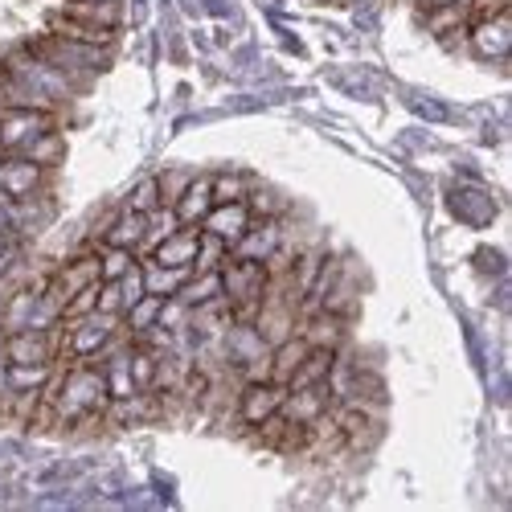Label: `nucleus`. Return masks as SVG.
Returning a JSON list of instances; mask_svg holds the SVG:
<instances>
[{
	"mask_svg": "<svg viewBox=\"0 0 512 512\" xmlns=\"http://www.w3.org/2000/svg\"><path fill=\"white\" fill-rule=\"evenodd\" d=\"M209 189H213V205H226V201H246L250 181L238 173H222V177H209Z\"/></svg>",
	"mask_w": 512,
	"mask_h": 512,
	"instance_id": "obj_25",
	"label": "nucleus"
},
{
	"mask_svg": "<svg viewBox=\"0 0 512 512\" xmlns=\"http://www.w3.org/2000/svg\"><path fill=\"white\" fill-rule=\"evenodd\" d=\"M50 377H54V365H9V394L46 390Z\"/></svg>",
	"mask_w": 512,
	"mask_h": 512,
	"instance_id": "obj_24",
	"label": "nucleus"
},
{
	"mask_svg": "<svg viewBox=\"0 0 512 512\" xmlns=\"http://www.w3.org/2000/svg\"><path fill=\"white\" fill-rule=\"evenodd\" d=\"M144 230H148V213H132V209H119L115 222L107 226L103 242L99 246H123V250H140L144 242Z\"/></svg>",
	"mask_w": 512,
	"mask_h": 512,
	"instance_id": "obj_12",
	"label": "nucleus"
},
{
	"mask_svg": "<svg viewBox=\"0 0 512 512\" xmlns=\"http://www.w3.org/2000/svg\"><path fill=\"white\" fill-rule=\"evenodd\" d=\"M213 209V189H209V177H193L189 181V189L181 193V201L173 205V213H177V222L181 226H201V218Z\"/></svg>",
	"mask_w": 512,
	"mask_h": 512,
	"instance_id": "obj_13",
	"label": "nucleus"
},
{
	"mask_svg": "<svg viewBox=\"0 0 512 512\" xmlns=\"http://www.w3.org/2000/svg\"><path fill=\"white\" fill-rule=\"evenodd\" d=\"M160 304H164V300H160V295H148V291H144V295H140V300H136L132 308H127V312H123V332H127V336H144L148 328H156Z\"/></svg>",
	"mask_w": 512,
	"mask_h": 512,
	"instance_id": "obj_22",
	"label": "nucleus"
},
{
	"mask_svg": "<svg viewBox=\"0 0 512 512\" xmlns=\"http://www.w3.org/2000/svg\"><path fill=\"white\" fill-rule=\"evenodd\" d=\"M308 349H312V345H308L300 332L287 336V340H279V345L271 349V381H283V386H287V377L300 369V361L308 357Z\"/></svg>",
	"mask_w": 512,
	"mask_h": 512,
	"instance_id": "obj_17",
	"label": "nucleus"
},
{
	"mask_svg": "<svg viewBox=\"0 0 512 512\" xmlns=\"http://www.w3.org/2000/svg\"><path fill=\"white\" fill-rule=\"evenodd\" d=\"M426 9H443V5H459V0H422Z\"/></svg>",
	"mask_w": 512,
	"mask_h": 512,
	"instance_id": "obj_29",
	"label": "nucleus"
},
{
	"mask_svg": "<svg viewBox=\"0 0 512 512\" xmlns=\"http://www.w3.org/2000/svg\"><path fill=\"white\" fill-rule=\"evenodd\" d=\"M123 209H132V213H152V209H160V193H156V177H148V181H140L136 189H132V197H127V205Z\"/></svg>",
	"mask_w": 512,
	"mask_h": 512,
	"instance_id": "obj_27",
	"label": "nucleus"
},
{
	"mask_svg": "<svg viewBox=\"0 0 512 512\" xmlns=\"http://www.w3.org/2000/svg\"><path fill=\"white\" fill-rule=\"evenodd\" d=\"M50 33H58L66 41H82V46H111V37H115L111 29H99L91 21H78L70 13H54L50 17Z\"/></svg>",
	"mask_w": 512,
	"mask_h": 512,
	"instance_id": "obj_14",
	"label": "nucleus"
},
{
	"mask_svg": "<svg viewBox=\"0 0 512 512\" xmlns=\"http://www.w3.org/2000/svg\"><path fill=\"white\" fill-rule=\"evenodd\" d=\"M283 205L287 201L271 185H250V193H246V209L254 222H283Z\"/></svg>",
	"mask_w": 512,
	"mask_h": 512,
	"instance_id": "obj_21",
	"label": "nucleus"
},
{
	"mask_svg": "<svg viewBox=\"0 0 512 512\" xmlns=\"http://www.w3.org/2000/svg\"><path fill=\"white\" fill-rule=\"evenodd\" d=\"M0 345H5V353H9V365H54V357H58V336L41 332V328L5 332Z\"/></svg>",
	"mask_w": 512,
	"mask_h": 512,
	"instance_id": "obj_3",
	"label": "nucleus"
},
{
	"mask_svg": "<svg viewBox=\"0 0 512 512\" xmlns=\"http://www.w3.org/2000/svg\"><path fill=\"white\" fill-rule=\"evenodd\" d=\"M21 156L33 160V164H41V168H58V164L66 160V140L54 132V127H46V132L33 136V140L21 148Z\"/></svg>",
	"mask_w": 512,
	"mask_h": 512,
	"instance_id": "obj_20",
	"label": "nucleus"
},
{
	"mask_svg": "<svg viewBox=\"0 0 512 512\" xmlns=\"http://www.w3.org/2000/svg\"><path fill=\"white\" fill-rule=\"evenodd\" d=\"M467 37H472V46H476L484 58H504L508 46H512V21H508V13L472 21V25H467Z\"/></svg>",
	"mask_w": 512,
	"mask_h": 512,
	"instance_id": "obj_11",
	"label": "nucleus"
},
{
	"mask_svg": "<svg viewBox=\"0 0 512 512\" xmlns=\"http://www.w3.org/2000/svg\"><path fill=\"white\" fill-rule=\"evenodd\" d=\"M250 209H246V201H226V205H213L205 218H201V230L205 234H213V238H222L226 246H234L246 230H250Z\"/></svg>",
	"mask_w": 512,
	"mask_h": 512,
	"instance_id": "obj_6",
	"label": "nucleus"
},
{
	"mask_svg": "<svg viewBox=\"0 0 512 512\" xmlns=\"http://www.w3.org/2000/svg\"><path fill=\"white\" fill-rule=\"evenodd\" d=\"M9 156V148H5V136H0V160H5Z\"/></svg>",
	"mask_w": 512,
	"mask_h": 512,
	"instance_id": "obj_30",
	"label": "nucleus"
},
{
	"mask_svg": "<svg viewBox=\"0 0 512 512\" xmlns=\"http://www.w3.org/2000/svg\"><path fill=\"white\" fill-rule=\"evenodd\" d=\"M99 250V271H103V283H115L123 279L127 271H132L140 259H136V250H123V246H95Z\"/></svg>",
	"mask_w": 512,
	"mask_h": 512,
	"instance_id": "obj_23",
	"label": "nucleus"
},
{
	"mask_svg": "<svg viewBox=\"0 0 512 512\" xmlns=\"http://www.w3.org/2000/svg\"><path fill=\"white\" fill-rule=\"evenodd\" d=\"M283 398H287L283 381H242L238 398H234V414H238L242 426L254 431V426H263L271 414H279Z\"/></svg>",
	"mask_w": 512,
	"mask_h": 512,
	"instance_id": "obj_2",
	"label": "nucleus"
},
{
	"mask_svg": "<svg viewBox=\"0 0 512 512\" xmlns=\"http://www.w3.org/2000/svg\"><path fill=\"white\" fill-rule=\"evenodd\" d=\"M62 13H70V17H78V21H91V25H99V29H111V33H115L119 21H123V5H119V0H70Z\"/></svg>",
	"mask_w": 512,
	"mask_h": 512,
	"instance_id": "obj_16",
	"label": "nucleus"
},
{
	"mask_svg": "<svg viewBox=\"0 0 512 512\" xmlns=\"http://www.w3.org/2000/svg\"><path fill=\"white\" fill-rule=\"evenodd\" d=\"M189 181H193V177H189V173H181V168H168V173H160V177H156L160 205H164V209H173V205L181 201V193L189 189Z\"/></svg>",
	"mask_w": 512,
	"mask_h": 512,
	"instance_id": "obj_26",
	"label": "nucleus"
},
{
	"mask_svg": "<svg viewBox=\"0 0 512 512\" xmlns=\"http://www.w3.org/2000/svg\"><path fill=\"white\" fill-rule=\"evenodd\" d=\"M332 406V394L328 386H300V390H287L279 414L291 418V422H300V426H312L316 418H324Z\"/></svg>",
	"mask_w": 512,
	"mask_h": 512,
	"instance_id": "obj_8",
	"label": "nucleus"
},
{
	"mask_svg": "<svg viewBox=\"0 0 512 512\" xmlns=\"http://www.w3.org/2000/svg\"><path fill=\"white\" fill-rule=\"evenodd\" d=\"M279 246H283V222H250V230L230 246V254H234V259L267 263Z\"/></svg>",
	"mask_w": 512,
	"mask_h": 512,
	"instance_id": "obj_7",
	"label": "nucleus"
},
{
	"mask_svg": "<svg viewBox=\"0 0 512 512\" xmlns=\"http://www.w3.org/2000/svg\"><path fill=\"white\" fill-rule=\"evenodd\" d=\"M177 300H181L185 308L222 300V275H218V271H193V275L185 279V287L177 291Z\"/></svg>",
	"mask_w": 512,
	"mask_h": 512,
	"instance_id": "obj_18",
	"label": "nucleus"
},
{
	"mask_svg": "<svg viewBox=\"0 0 512 512\" xmlns=\"http://www.w3.org/2000/svg\"><path fill=\"white\" fill-rule=\"evenodd\" d=\"M189 275H193V267H160V263H148L144 267V291L168 300V295H177L185 287Z\"/></svg>",
	"mask_w": 512,
	"mask_h": 512,
	"instance_id": "obj_19",
	"label": "nucleus"
},
{
	"mask_svg": "<svg viewBox=\"0 0 512 512\" xmlns=\"http://www.w3.org/2000/svg\"><path fill=\"white\" fill-rule=\"evenodd\" d=\"M29 54H33V58H41L46 66H54V70H58V74H66V78L99 74V70L111 62L107 46H82V41H66V37H58V33L33 41Z\"/></svg>",
	"mask_w": 512,
	"mask_h": 512,
	"instance_id": "obj_1",
	"label": "nucleus"
},
{
	"mask_svg": "<svg viewBox=\"0 0 512 512\" xmlns=\"http://www.w3.org/2000/svg\"><path fill=\"white\" fill-rule=\"evenodd\" d=\"M336 365V349H308V357L300 361V369H295L287 377V390H300V386H324L328 373Z\"/></svg>",
	"mask_w": 512,
	"mask_h": 512,
	"instance_id": "obj_15",
	"label": "nucleus"
},
{
	"mask_svg": "<svg viewBox=\"0 0 512 512\" xmlns=\"http://www.w3.org/2000/svg\"><path fill=\"white\" fill-rule=\"evenodd\" d=\"M41 185H46V168H41V164L25 160L21 152L0 160V189H5L13 201L37 197V193H41Z\"/></svg>",
	"mask_w": 512,
	"mask_h": 512,
	"instance_id": "obj_5",
	"label": "nucleus"
},
{
	"mask_svg": "<svg viewBox=\"0 0 512 512\" xmlns=\"http://www.w3.org/2000/svg\"><path fill=\"white\" fill-rule=\"evenodd\" d=\"M295 332H300L312 349H340L345 345V316H332V312L316 308V312L300 316V328Z\"/></svg>",
	"mask_w": 512,
	"mask_h": 512,
	"instance_id": "obj_10",
	"label": "nucleus"
},
{
	"mask_svg": "<svg viewBox=\"0 0 512 512\" xmlns=\"http://www.w3.org/2000/svg\"><path fill=\"white\" fill-rule=\"evenodd\" d=\"M95 312L123 316V291H119V283H99V304H95Z\"/></svg>",
	"mask_w": 512,
	"mask_h": 512,
	"instance_id": "obj_28",
	"label": "nucleus"
},
{
	"mask_svg": "<svg viewBox=\"0 0 512 512\" xmlns=\"http://www.w3.org/2000/svg\"><path fill=\"white\" fill-rule=\"evenodd\" d=\"M50 127V111H41V107H9V111H0V136H5V148L21 152L33 136H41Z\"/></svg>",
	"mask_w": 512,
	"mask_h": 512,
	"instance_id": "obj_4",
	"label": "nucleus"
},
{
	"mask_svg": "<svg viewBox=\"0 0 512 512\" xmlns=\"http://www.w3.org/2000/svg\"><path fill=\"white\" fill-rule=\"evenodd\" d=\"M197 250H201V226H177L152 250V263H160V267H193Z\"/></svg>",
	"mask_w": 512,
	"mask_h": 512,
	"instance_id": "obj_9",
	"label": "nucleus"
}]
</instances>
